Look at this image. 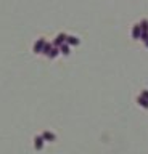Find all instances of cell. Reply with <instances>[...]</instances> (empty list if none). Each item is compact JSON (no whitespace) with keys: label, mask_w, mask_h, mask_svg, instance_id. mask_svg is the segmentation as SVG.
<instances>
[{"label":"cell","mask_w":148,"mask_h":154,"mask_svg":"<svg viewBox=\"0 0 148 154\" xmlns=\"http://www.w3.org/2000/svg\"><path fill=\"white\" fill-rule=\"evenodd\" d=\"M42 50H44V40H39V42L36 43V47H34V51L39 53V51H42Z\"/></svg>","instance_id":"1"},{"label":"cell","mask_w":148,"mask_h":154,"mask_svg":"<svg viewBox=\"0 0 148 154\" xmlns=\"http://www.w3.org/2000/svg\"><path fill=\"white\" fill-rule=\"evenodd\" d=\"M42 146H44V138L37 137L36 138V149H42Z\"/></svg>","instance_id":"2"},{"label":"cell","mask_w":148,"mask_h":154,"mask_svg":"<svg viewBox=\"0 0 148 154\" xmlns=\"http://www.w3.org/2000/svg\"><path fill=\"white\" fill-rule=\"evenodd\" d=\"M42 138L44 140H55V135H52L50 132H45L44 135H42Z\"/></svg>","instance_id":"3"},{"label":"cell","mask_w":148,"mask_h":154,"mask_svg":"<svg viewBox=\"0 0 148 154\" xmlns=\"http://www.w3.org/2000/svg\"><path fill=\"white\" fill-rule=\"evenodd\" d=\"M138 103H140L143 108H148V101H146L145 98H138Z\"/></svg>","instance_id":"4"},{"label":"cell","mask_w":148,"mask_h":154,"mask_svg":"<svg viewBox=\"0 0 148 154\" xmlns=\"http://www.w3.org/2000/svg\"><path fill=\"white\" fill-rule=\"evenodd\" d=\"M61 51H63V53H68V47H61Z\"/></svg>","instance_id":"5"}]
</instances>
